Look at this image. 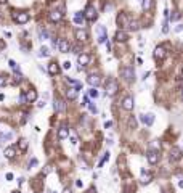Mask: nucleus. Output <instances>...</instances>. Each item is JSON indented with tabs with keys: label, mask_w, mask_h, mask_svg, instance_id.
Listing matches in <instances>:
<instances>
[{
	"label": "nucleus",
	"mask_w": 183,
	"mask_h": 193,
	"mask_svg": "<svg viewBox=\"0 0 183 193\" xmlns=\"http://www.w3.org/2000/svg\"><path fill=\"white\" fill-rule=\"evenodd\" d=\"M108 159H109V153H105V156H103V159L100 161V163H98V166L101 167V166H103V163H105V161H108Z\"/></svg>",
	"instance_id": "c9c22d12"
},
{
	"label": "nucleus",
	"mask_w": 183,
	"mask_h": 193,
	"mask_svg": "<svg viewBox=\"0 0 183 193\" xmlns=\"http://www.w3.org/2000/svg\"><path fill=\"white\" fill-rule=\"evenodd\" d=\"M129 24H130V16L127 13H119L117 15V26L119 28L125 29V28H129Z\"/></svg>",
	"instance_id": "7ed1b4c3"
},
{
	"label": "nucleus",
	"mask_w": 183,
	"mask_h": 193,
	"mask_svg": "<svg viewBox=\"0 0 183 193\" xmlns=\"http://www.w3.org/2000/svg\"><path fill=\"white\" fill-rule=\"evenodd\" d=\"M140 119H141V122L145 124V126H153V122H154V114L153 113H148V114H141L140 116Z\"/></svg>",
	"instance_id": "6e6552de"
},
{
	"label": "nucleus",
	"mask_w": 183,
	"mask_h": 193,
	"mask_svg": "<svg viewBox=\"0 0 183 193\" xmlns=\"http://www.w3.org/2000/svg\"><path fill=\"white\" fill-rule=\"evenodd\" d=\"M36 164H37V159H36V158H34V159L31 161V163H29V169H31V167H34V166H36Z\"/></svg>",
	"instance_id": "a19ab883"
},
{
	"label": "nucleus",
	"mask_w": 183,
	"mask_h": 193,
	"mask_svg": "<svg viewBox=\"0 0 183 193\" xmlns=\"http://www.w3.org/2000/svg\"><path fill=\"white\" fill-rule=\"evenodd\" d=\"M13 193H21V192H13Z\"/></svg>",
	"instance_id": "5fc2aeb1"
},
{
	"label": "nucleus",
	"mask_w": 183,
	"mask_h": 193,
	"mask_svg": "<svg viewBox=\"0 0 183 193\" xmlns=\"http://www.w3.org/2000/svg\"><path fill=\"white\" fill-rule=\"evenodd\" d=\"M8 65L11 66L13 69L16 71V73H19V68H18V65H16V63H15V61H13V60H10V61H8Z\"/></svg>",
	"instance_id": "f704fd0d"
},
{
	"label": "nucleus",
	"mask_w": 183,
	"mask_h": 193,
	"mask_svg": "<svg viewBox=\"0 0 183 193\" xmlns=\"http://www.w3.org/2000/svg\"><path fill=\"white\" fill-rule=\"evenodd\" d=\"M5 2H7V0H0V3H5Z\"/></svg>",
	"instance_id": "603ef678"
},
{
	"label": "nucleus",
	"mask_w": 183,
	"mask_h": 193,
	"mask_svg": "<svg viewBox=\"0 0 183 193\" xmlns=\"http://www.w3.org/2000/svg\"><path fill=\"white\" fill-rule=\"evenodd\" d=\"M50 171H52V166H47V167L44 169V174H48Z\"/></svg>",
	"instance_id": "37998d69"
},
{
	"label": "nucleus",
	"mask_w": 183,
	"mask_h": 193,
	"mask_svg": "<svg viewBox=\"0 0 183 193\" xmlns=\"http://www.w3.org/2000/svg\"><path fill=\"white\" fill-rule=\"evenodd\" d=\"M182 98H183V90H182Z\"/></svg>",
	"instance_id": "864d4df0"
},
{
	"label": "nucleus",
	"mask_w": 183,
	"mask_h": 193,
	"mask_svg": "<svg viewBox=\"0 0 183 193\" xmlns=\"http://www.w3.org/2000/svg\"><path fill=\"white\" fill-rule=\"evenodd\" d=\"M71 142H72V143L76 145V143H77V137H71Z\"/></svg>",
	"instance_id": "49530a36"
},
{
	"label": "nucleus",
	"mask_w": 183,
	"mask_h": 193,
	"mask_svg": "<svg viewBox=\"0 0 183 193\" xmlns=\"http://www.w3.org/2000/svg\"><path fill=\"white\" fill-rule=\"evenodd\" d=\"M77 61H79V65H80V66H87V65L90 63V55H87V53H82V55H79Z\"/></svg>",
	"instance_id": "a211bd4d"
},
{
	"label": "nucleus",
	"mask_w": 183,
	"mask_h": 193,
	"mask_svg": "<svg viewBox=\"0 0 183 193\" xmlns=\"http://www.w3.org/2000/svg\"><path fill=\"white\" fill-rule=\"evenodd\" d=\"M2 48H5V44H3V42H0V50H2Z\"/></svg>",
	"instance_id": "09e8293b"
},
{
	"label": "nucleus",
	"mask_w": 183,
	"mask_h": 193,
	"mask_svg": "<svg viewBox=\"0 0 183 193\" xmlns=\"http://www.w3.org/2000/svg\"><path fill=\"white\" fill-rule=\"evenodd\" d=\"M146 159H148V163L149 164H158L159 163V151H156V150H149L148 151V155H146Z\"/></svg>",
	"instance_id": "423d86ee"
},
{
	"label": "nucleus",
	"mask_w": 183,
	"mask_h": 193,
	"mask_svg": "<svg viewBox=\"0 0 183 193\" xmlns=\"http://www.w3.org/2000/svg\"><path fill=\"white\" fill-rule=\"evenodd\" d=\"M149 150H156V151H159L161 150V143H159L158 140H153L149 143Z\"/></svg>",
	"instance_id": "bb28decb"
},
{
	"label": "nucleus",
	"mask_w": 183,
	"mask_h": 193,
	"mask_svg": "<svg viewBox=\"0 0 183 193\" xmlns=\"http://www.w3.org/2000/svg\"><path fill=\"white\" fill-rule=\"evenodd\" d=\"M84 15H85V18L88 21H95L97 20V10L93 8V5H87V8H85V11H84Z\"/></svg>",
	"instance_id": "39448f33"
},
{
	"label": "nucleus",
	"mask_w": 183,
	"mask_h": 193,
	"mask_svg": "<svg viewBox=\"0 0 183 193\" xmlns=\"http://www.w3.org/2000/svg\"><path fill=\"white\" fill-rule=\"evenodd\" d=\"M53 108L56 113H61V111H64V102L61 98H55V103H53Z\"/></svg>",
	"instance_id": "2eb2a0df"
},
{
	"label": "nucleus",
	"mask_w": 183,
	"mask_h": 193,
	"mask_svg": "<svg viewBox=\"0 0 183 193\" xmlns=\"http://www.w3.org/2000/svg\"><path fill=\"white\" fill-rule=\"evenodd\" d=\"M68 137H69V130H68V127H66V126H61L60 130H58V139L64 140V139H68Z\"/></svg>",
	"instance_id": "dca6fc26"
},
{
	"label": "nucleus",
	"mask_w": 183,
	"mask_h": 193,
	"mask_svg": "<svg viewBox=\"0 0 183 193\" xmlns=\"http://www.w3.org/2000/svg\"><path fill=\"white\" fill-rule=\"evenodd\" d=\"M119 74H121V77L124 79L125 82L135 81V69L132 66H122L121 69H119Z\"/></svg>",
	"instance_id": "f257e3e1"
},
{
	"label": "nucleus",
	"mask_w": 183,
	"mask_h": 193,
	"mask_svg": "<svg viewBox=\"0 0 183 193\" xmlns=\"http://www.w3.org/2000/svg\"><path fill=\"white\" fill-rule=\"evenodd\" d=\"M84 20H85V15H84L82 11H77L76 15H74V23H76V24L82 26L84 24Z\"/></svg>",
	"instance_id": "6ab92c4d"
},
{
	"label": "nucleus",
	"mask_w": 183,
	"mask_h": 193,
	"mask_svg": "<svg viewBox=\"0 0 183 193\" xmlns=\"http://www.w3.org/2000/svg\"><path fill=\"white\" fill-rule=\"evenodd\" d=\"M133 106H135L133 98H132V97H125L124 102H122V108H124L125 111H132V110H133Z\"/></svg>",
	"instance_id": "9d476101"
},
{
	"label": "nucleus",
	"mask_w": 183,
	"mask_h": 193,
	"mask_svg": "<svg viewBox=\"0 0 183 193\" xmlns=\"http://www.w3.org/2000/svg\"><path fill=\"white\" fill-rule=\"evenodd\" d=\"M3 155L8 159H11V158H15V148L13 147H8V148H5V151H3Z\"/></svg>",
	"instance_id": "393cba45"
},
{
	"label": "nucleus",
	"mask_w": 183,
	"mask_h": 193,
	"mask_svg": "<svg viewBox=\"0 0 183 193\" xmlns=\"http://www.w3.org/2000/svg\"><path fill=\"white\" fill-rule=\"evenodd\" d=\"M119 90V84L116 79H108V82H106V95H109V97H114V95L117 93Z\"/></svg>",
	"instance_id": "f03ea898"
},
{
	"label": "nucleus",
	"mask_w": 183,
	"mask_h": 193,
	"mask_svg": "<svg viewBox=\"0 0 183 193\" xmlns=\"http://www.w3.org/2000/svg\"><path fill=\"white\" fill-rule=\"evenodd\" d=\"M88 108H90V111H92V113H97V106H95L93 103H88Z\"/></svg>",
	"instance_id": "58836bf2"
},
{
	"label": "nucleus",
	"mask_w": 183,
	"mask_h": 193,
	"mask_svg": "<svg viewBox=\"0 0 183 193\" xmlns=\"http://www.w3.org/2000/svg\"><path fill=\"white\" fill-rule=\"evenodd\" d=\"M40 39H42V40L48 39V32H47V31H40Z\"/></svg>",
	"instance_id": "e433bc0d"
},
{
	"label": "nucleus",
	"mask_w": 183,
	"mask_h": 193,
	"mask_svg": "<svg viewBox=\"0 0 183 193\" xmlns=\"http://www.w3.org/2000/svg\"><path fill=\"white\" fill-rule=\"evenodd\" d=\"M13 20L16 21L18 24H24L29 21V13L21 11V13H13Z\"/></svg>",
	"instance_id": "20e7f679"
},
{
	"label": "nucleus",
	"mask_w": 183,
	"mask_h": 193,
	"mask_svg": "<svg viewBox=\"0 0 183 193\" xmlns=\"http://www.w3.org/2000/svg\"><path fill=\"white\" fill-rule=\"evenodd\" d=\"M66 97L69 100H76L77 98V89H69V90L66 92Z\"/></svg>",
	"instance_id": "b1692460"
},
{
	"label": "nucleus",
	"mask_w": 183,
	"mask_h": 193,
	"mask_svg": "<svg viewBox=\"0 0 183 193\" xmlns=\"http://www.w3.org/2000/svg\"><path fill=\"white\" fill-rule=\"evenodd\" d=\"M170 161H177V159H180L182 158V150L180 148H177V147H172V150H170Z\"/></svg>",
	"instance_id": "4468645a"
},
{
	"label": "nucleus",
	"mask_w": 183,
	"mask_h": 193,
	"mask_svg": "<svg viewBox=\"0 0 183 193\" xmlns=\"http://www.w3.org/2000/svg\"><path fill=\"white\" fill-rule=\"evenodd\" d=\"M166 48H164V45H159L154 48V58L158 60V61H162L164 58H166Z\"/></svg>",
	"instance_id": "0eeeda50"
},
{
	"label": "nucleus",
	"mask_w": 183,
	"mask_h": 193,
	"mask_svg": "<svg viewBox=\"0 0 183 193\" xmlns=\"http://www.w3.org/2000/svg\"><path fill=\"white\" fill-rule=\"evenodd\" d=\"M88 93H90V97H92V98H97V97H98V90L95 89V87H92V89H90Z\"/></svg>",
	"instance_id": "72a5a7b5"
},
{
	"label": "nucleus",
	"mask_w": 183,
	"mask_h": 193,
	"mask_svg": "<svg viewBox=\"0 0 183 193\" xmlns=\"http://www.w3.org/2000/svg\"><path fill=\"white\" fill-rule=\"evenodd\" d=\"M58 48H60L61 53H68L71 50V45H69V42L66 40V39H61L60 42H58Z\"/></svg>",
	"instance_id": "9b49d317"
},
{
	"label": "nucleus",
	"mask_w": 183,
	"mask_h": 193,
	"mask_svg": "<svg viewBox=\"0 0 183 193\" xmlns=\"http://www.w3.org/2000/svg\"><path fill=\"white\" fill-rule=\"evenodd\" d=\"M64 193H71V190H64Z\"/></svg>",
	"instance_id": "3c124183"
},
{
	"label": "nucleus",
	"mask_w": 183,
	"mask_h": 193,
	"mask_svg": "<svg viewBox=\"0 0 183 193\" xmlns=\"http://www.w3.org/2000/svg\"><path fill=\"white\" fill-rule=\"evenodd\" d=\"M18 145H19V148L23 150V151H24L26 148H27V140H26V139H21V140H19V143H18Z\"/></svg>",
	"instance_id": "c756f323"
},
{
	"label": "nucleus",
	"mask_w": 183,
	"mask_h": 193,
	"mask_svg": "<svg viewBox=\"0 0 183 193\" xmlns=\"http://www.w3.org/2000/svg\"><path fill=\"white\" fill-rule=\"evenodd\" d=\"M111 126H113V122H111V121H108V122H105V129H109Z\"/></svg>",
	"instance_id": "c03bdc74"
},
{
	"label": "nucleus",
	"mask_w": 183,
	"mask_h": 193,
	"mask_svg": "<svg viewBox=\"0 0 183 193\" xmlns=\"http://www.w3.org/2000/svg\"><path fill=\"white\" fill-rule=\"evenodd\" d=\"M141 7H143V10L151 11V10H153V7H154V0H143Z\"/></svg>",
	"instance_id": "412c9836"
},
{
	"label": "nucleus",
	"mask_w": 183,
	"mask_h": 193,
	"mask_svg": "<svg viewBox=\"0 0 183 193\" xmlns=\"http://www.w3.org/2000/svg\"><path fill=\"white\" fill-rule=\"evenodd\" d=\"M151 179H153V176H151V174H146V176L143 174V179H141V182H143V184H149V182H151Z\"/></svg>",
	"instance_id": "2f4dec72"
},
{
	"label": "nucleus",
	"mask_w": 183,
	"mask_h": 193,
	"mask_svg": "<svg viewBox=\"0 0 183 193\" xmlns=\"http://www.w3.org/2000/svg\"><path fill=\"white\" fill-rule=\"evenodd\" d=\"M66 82H68V84H71V85H72L74 89H77V90H80V87H82V84H80V82H77V81H74V79H69V77L66 79Z\"/></svg>",
	"instance_id": "a878e982"
},
{
	"label": "nucleus",
	"mask_w": 183,
	"mask_h": 193,
	"mask_svg": "<svg viewBox=\"0 0 183 193\" xmlns=\"http://www.w3.org/2000/svg\"><path fill=\"white\" fill-rule=\"evenodd\" d=\"M40 56H50V50L47 47H42L40 48Z\"/></svg>",
	"instance_id": "473e14b6"
},
{
	"label": "nucleus",
	"mask_w": 183,
	"mask_h": 193,
	"mask_svg": "<svg viewBox=\"0 0 183 193\" xmlns=\"http://www.w3.org/2000/svg\"><path fill=\"white\" fill-rule=\"evenodd\" d=\"M87 82H88L92 87H95V89H97V87L101 84V79H100V76H97V74H92V76H88V77H87Z\"/></svg>",
	"instance_id": "f8f14e48"
},
{
	"label": "nucleus",
	"mask_w": 183,
	"mask_h": 193,
	"mask_svg": "<svg viewBox=\"0 0 183 193\" xmlns=\"http://www.w3.org/2000/svg\"><path fill=\"white\" fill-rule=\"evenodd\" d=\"M48 73H50V74H53V76L60 73V68H58L56 63H50V65H48Z\"/></svg>",
	"instance_id": "5701e85b"
},
{
	"label": "nucleus",
	"mask_w": 183,
	"mask_h": 193,
	"mask_svg": "<svg viewBox=\"0 0 183 193\" xmlns=\"http://www.w3.org/2000/svg\"><path fill=\"white\" fill-rule=\"evenodd\" d=\"M5 82H7L5 81V76H0V85H5Z\"/></svg>",
	"instance_id": "79ce46f5"
},
{
	"label": "nucleus",
	"mask_w": 183,
	"mask_h": 193,
	"mask_svg": "<svg viewBox=\"0 0 183 193\" xmlns=\"http://www.w3.org/2000/svg\"><path fill=\"white\" fill-rule=\"evenodd\" d=\"M129 127H130V129H137V119H135L133 116L129 119Z\"/></svg>",
	"instance_id": "7c9ffc66"
},
{
	"label": "nucleus",
	"mask_w": 183,
	"mask_h": 193,
	"mask_svg": "<svg viewBox=\"0 0 183 193\" xmlns=\"http://www.w3.org/2000/svg\"><path fill=\"white\" fill-rule=\"evenodd\" d=\"M116 40L117 42H127L129 40V36H127V32L125 31H117V32H116Z\"/></svg>",
	"instance_id": "f3484780"
},
{
	"label": "nucleus",
	"mask_w": 183,
	"mask_h": 193,
	"mask_svg": "<svg viewBox=\"0 0 183 193\" xmlns=\"http://www.w3.org/2000/svg\"><path fill=\"white\" fill-rule=\"evenodd\" d=\"M129 29H130V31H138L140 29V21H130Z\"/></svg>",
	"instance_id": "cd10ccee"
},
{
	"label": "nucleus",
	"mask_w": 183,
	"mask_h": 193,
	"mask_svg": "<svg viewBox=\"0 0 183 193\" xmlns=\"http://www.w3.org/2000/svg\"><path fill=\"white\" fill-rule=\"evenodd\" d=\"M98 44H105L106 39H108V34H106V29L105 26H98Z\"/></svg>",
	"instance_id": "1a4fd4ad"
},
{
	"label": "nucleus",
	"mask_w": 183,
	"mask_h": 193,
	"mask_svg": "<svg viewBox=\"0 0 183 193\" xmlns=\"http://www.w3.org/2000/svg\"><path fill=\"white\" fill-rule=\"evenodd\" d=\"M61 18H63V13L58 11V10H55V11H50V13H48V20L52 21V23H60Z\"/></svg>",
	"instance_id": "ddd939ff"
},
{
	"label": "nucleus",
	"mask_w": 183,
	"mask_h": 193,
	"mask_svg": "<svg viewBox=\"0 0 183 193\" xmlns=\"http://www.w3.org/2000/svg\"><path fill=\"white\" fill-rule=\"evenodd\" d=\"M164 193H170V190H164Z\"/></svg>",
	"instance_id": "8fccbe9b"
},
{
	"label": "nucleus",
	"mask_w": 183,
	"mask_h": 193,
	"mask_svg": "<svg viewBox=\"0 0 183 193\" xmlns=\"http://www.w3.org/2000/svg\"><path fill=\"white\" fill-rule=\"evenodd\" d=\"M178 18H180V13H178V11H174V15L170 16V20H172V21H177Z\"/></svg>",
	"instance_id": "4c0bfd02"
},
{
	"label": "nucleus",
	"mask_w": 183,
	"mask_h": 193,
	"mask_svg": "<svg viewBox=\"0 0 183 193\" xmlns=\"http://www.w3.org/2000/svg\"><path fill=\"white\" fill-rule=\"evenodd\" d=\"M63 68H64V69H69V68H71V61H64V63H63Z\"/></svg>",
	"instance_id": "ea45409f"
},
{
	"label": "nucleus",
	"mask_w": 183,
	"mask_h": 193,
	"mask_svg": "<svg viewBox=\"0 0 183 193\" xmlns=\"http://www.w3.org/2000/svg\"><path fill=\"white\" fill-rule=\"evenodd\" d=\"M7 180H13V174H11V172L7 174Z\"/></svg>",
	"instance_id": "a18cd8bd"
},
{
	"label": "nucleus",
	"mask_w": 183,
	"mask_h": 193,
	"mask_svg": "<svg viewBox=\"0 0 183 193\" xmlns=\"http://www.w3.org/2000/svg\"><path fill=\"white\" fill-rule=\"evenodd\" d=\"M76 37L79 39V42H85L87 39H88V34H87L85 31H82V29H77V31H76Z\"/></svg>",
	"instance_id": "aec40b11"
},
{
	"label": "nucleus",
	"mask_w": 183,
	"mask_h": 193,
	"mask_svg": "<svg viewBox=\"0 0 183 193\" xmlns=\"http://www.w3.org/2000/svg\"><path fill=\"white\" fill-rule=\"evenodd\" d=\"M37 100V92L36 90H27V93H26V102H36Z\"/></svg>",
	"instance_id": "4be33fe9"
},
{
	"label": "nucleus",
	"mask_w": 183,
	"mask_h": 193,
	"mask_svg": "<svg viewBox=\"0 0 183 193\" xmlns=\"http://www.w3.org/2000/svg\"><path fill=\"white\" fill-rule=\"evenodd\" d=\"M13 139V132H8V134H0V142H5V140Z\"/></svg>",
	"instance_id": "c85d7f7f"
},
{
	"label": "nucleus",
	"mask_w": 183,
	"mask_h": 193,
	"mask_svg": "<svg viewBox=\"0 0 183 193\" xmlns=\"http://www.w3.org/2000/svg\"><path fill=\"white\" fill-rule=\"evenodd\" d=\"M178 187H180V188H183V180H180V182H178Z\"/></svg>",
	"instance_id": "de8ad7c7"
}]
</instances>
